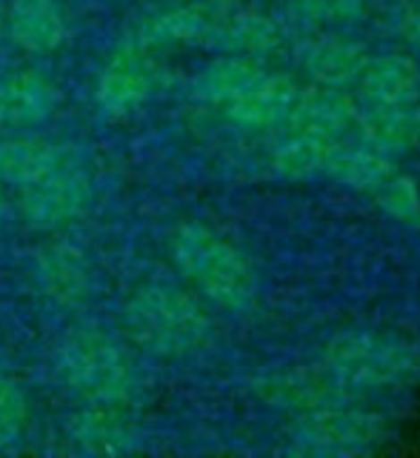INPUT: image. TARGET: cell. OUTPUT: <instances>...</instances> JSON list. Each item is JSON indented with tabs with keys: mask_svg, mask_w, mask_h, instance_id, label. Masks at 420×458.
Returning a JSON list of instances; mask_svg holds the SVG:
<instances>
[{
	"mask_svg": "<svg viewBox=\"0 0 420 458\" xmlns=\"http://www.w3.org/2000/svg\"><path fill=\"white\" fill-rule=\"evenodd\" d=\"M57 376L69 390L97 407H114L135 393V369L114 341L97 333H71L55 352Z\"/></svg>",
	"mask_w": 420,
	"mask_h": 458,
	"instance_id": "obj_1",
	"label": "cell"
},
{
	"mask_svg": "<svg viewBox=\"0 0 420 458\" xmlns=\"http://www.w3.org/2000/svg\"><path fill=\"white\" fill-rule=\"evenodd\" d=\"M18 195H21V209L29 221L52 226L78 218L86 200H89V183H86L80 166L71 157H66L63 164L49 169L46 175L21 186Z\"/></svg>",
	"mask_w": 420,
	"mask_h": 458,
	"instance_id": "obj_2",
	"label": "cell"
},
{
	"mask_svg": "<svg viewBox=\"0 0 420 458\" xmlns=\"http://www.w3.org/2000/svg\"><path fill=\"white\" fill-rule=\"evenodd\" d=\"M126 327L152 350L169 352L192 338V312L169 290H140L126 307Z\"/></svg>",
	"mask_w": 420,
	"mask_h": 458,
	"instance_id": "obj_3",
	"label": "cell"
},
{
	"mask_svg": "<svg viewBox=\"0 0 420 458\" xmlns=\"http://www.w3.org/2000/svg\"><path fill=\"white\" fill-rule=\"evenodd\" d=\"M55 104V86L35 72H12L0 78V123L4 126H35L49 118Z\"/></svg>",
	"mask_w": 420,
	"mask_h": 458,
	"instance_id": "obj_4",
	"label": "cell"
},
{
	"mask_svg": "<svg viewBox=\"0 0 420 458\" xmlns=\"http://www.w3.org/2000/svg\"><path fill=\"white\" fill-rule=\"evenodd\" d=\"M97 104L112 118H126L149 95V69L135 52H121L106 64L97 78Z\"/></svg>",
	"mask_w": 420,
	"mask_h": 458,
	"instance_id": "obj_5",
	"label": "cell"
},
{
	"mask_svg": "<svg viewBox=\"0 0 420 458\" xmlns=\"http://www.w3.org/2000/svg\"><path fill=\"white\" fill-rule=\"evenodd\" d=\"M12 38L29 52H52L66 38V21L55 0H21L9 18Z\"/></svg>",
	"mask_w": 420,
	"mask_h": 458,
	"instance_id": "obj_6",
	"label": "cell"
},
{
	"mask_svg": "<svg viewBox=\"0 0 420 458\" xmlns=\"http://www.w3.org/2000/svg\"><path fill=\"white\" fill-rule=\"evenodd\" d=\"M38 281L43 293L52 295L57 304H78L86 295V286H89L80 252L75 247H63V243L43 250L38 264Z\"/></svg>",
	"mask_w": 420,
	"mask_h": 458,
	"instance_id": "obj_7",
	"label": "cell"
},
{
	"mask_svg": "<svg viewBox=\"0 0 420 458\" xmlns=\"http://www.w3.org/2000/svg\"><path fill=\"white\" fill-rule=\"evenodd\" d=\"M66 152L57 149L55 143L35 140V138H21L0 143V178L9 181L14 190H21L29 181L46 175L49 169L66 161Z\"/></svg>",
	"mask_w": 420,
	"mask_h": 458,
	"instance_id": "obj_8",
	"label": "cell"
},
{
	"mask_svg": "<svg viewBox=\"0 0 420 458\" xmlns=\"http://www.w3.org/2000/svg\"><path fill=\"white\" fill-rule=\"evenodd\" d=\"M75 438L89 453H129L132 429L112 410H92L75 424Z\"/></svg>",
	"mask_w": 420,
	"mask_h": 458,
	"instance_id": "obj_9",
	"label": "cell"
},
{
	"mask_svg": "<svg viewBox=\"0 0 420 458\" xmlns=\"http://www.w3.org/2000/svg\"><path fill=\"white\" fill-rule=\"evenodd\" d=\"M26 424V398L21 386L0 376V447H6L21 436Z\"/></svg>",
	"mask_w": 420,
	"mask_h": 458,
	"instance_id": "obj_10",
	"label": "cell"
},
{
	"mask_svg": "<svg viewBox=\"0 0 420 458\" xmlns=\"http://www.w3.org/2000/svg\"><path fill=\"white\" fill-rule=\"evenodd\" d=\"M0 212H4V200H0Z\"/></svg>",
	"mask_w": 420,
	"mask_h": 458,
	"instance_id": "obj_11",
	"label": "cell"
},
{
	"mask_svg": "<svg viewBox=\"0 0 420 458\" xmlns=\"http://www.w3.org/2000/svg\"><path fill=\"white\" fill-rule=\"evenodd\" d=\"M14 4H21V0H14Z\"/></svg>",
	"mask_w": 420,
	"mask_h": 458,
	"instance_id": "obj_12",
	"label": "cell"
}]
</instances>
